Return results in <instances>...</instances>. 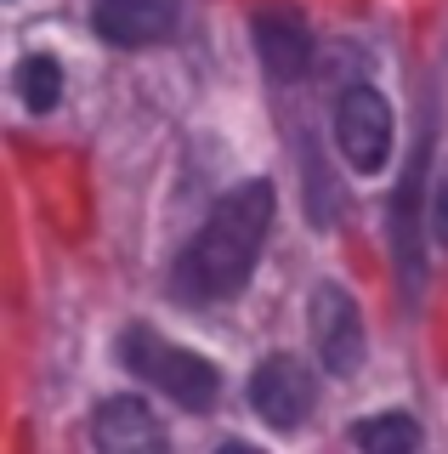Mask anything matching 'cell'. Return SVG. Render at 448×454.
Here are the masks:
<instances>
[{
	"mask_svg": "<svg viewBox=\"0 0 448 454\" xmlns=\"http://www.w3.org/2000/svg\"><path fill=\"white\" fill-rule=\"evenodd\" d=\"M313 340H318V358H324L329 375H352L363 364V318L352 307V295L341 284H318L313 295Z\"/></svg>",
	"mask_w": 448,
	"mask_h": 454,
	"instance_id": "cell-4",
	"label": "cell"
},
{
	"mask_svg": "<svg viewBox=\"0 0 448 454\" xmlns=\"http://www.w3.org/2000/svg\"><path fill=\"white\" fill-rule=\"evenodd\" d=\"M216 454H261V449H250V443H221Z\"/></svg>",
	"mask_w": 448,
	"mask_h": 454,
	"instance_id": "cell-13",
	"label": "cell"
},
{
	"mask_svg": "<svg viewBox=\"0 0 448 454\" xmlns=\"http://www.w3.org/2000/svg\"><path fill=\"white\" fill-rule=\"evenodd\" d=\"M182 0H97V28L114 46H153L176 28Z\"/></svg>",
	"mask_w": 448,
	"mask_h": 454,
	"instance_id": "cell-8",
	"label": "cell"
},
{
	"mask_svg": "<svg viewBox=\"0 0 448 454\" xmlns=\"http://www.w3.org/2000/svg\"><path fill=\"white\" fill-rule=\"evenodd\" d=\"M431 222H437V239L448 245V170H443V182H437V199H431Z\"/></svg>",
	"mask_w": 448,
	"mask_h": 454,
	"instance_id": "cell-12",
	"label": "cell"
},
{
	"mask_svg": "<svg viewBox=\"0 0 448 454\" xmlns=\"http://www.w3.org/2000/svg\"><path fill=\"white\" fill-rule=\"evenodd\" d=\"M352 443L363 454H426V437L409 415H375L352 432Z\"/></svg>",
	"mask_w": 448,
	"mask_h": 454,
	"instance_id": "cell-10",
	"label": "cell"
},
{
	"mask_svg": "<svg viewBox=\"0 0 448 454\" xmlns=\"http://www.w3.org/2000/svg\"><path fill=\"white\" fill-rule=\"evenodd\" d=\"M256 51L273 80H301L313 68V35H306L301 12L290 6H261L256 12Z\"/></svg>",
	"mask_w": 448,
	"mask_h": 454,
	"instance_id": "cell-6",
	"label": "cell"
},
{
	"mask_svg": "<svg viewBox=\"0 0 448 454\" xmlns=\"http://www.w3.org/2000/svg\"><path fill=\"white\" fill-rule=\"evenodd\" d=\"M18 91H23V108H29V114H46L63 97V68L51 63V57H23Z\"/></svg>",
	"mask_w": 448,
	"mask_h": 454,
	"instance_id": "cell-11",
	"label": "cell"
},
{
	"mask_svg": "<svg viewBox=\"0 0 448 454\" xmlns=\"http://www.w3.org/2000/svg\"><path fill=\"white\" fill-rule=\"evenodd\" d=\"M420 182H426V142L414 148L409 176H403V188H398V216H391L398 255H403V273H409V278H420V239H414V222H420Z\"/></svg>",
	"mask_w": 448,
	"mask_h": 454,
	"instance_id": "cell-9",
	"label": "cell"
},
{
	"mask_svg": "<svg viewBox=\"0 0 448 454\" xmlns=\"http://www.w3.org/2000/svg\"><path fill=\"white\" fill-rule=\"evenodd\" d=\"M273 227V188L267 182H244L221 199L205 216V227L193 233V245L182 250L176 262V295L193 307L228 301V295L244 290L250 267L261 255V239Z\"/></svg>",
	"mask_w": 448,
	"mask_h": 454,
	"instance_id": "cell-1",
	"label": "cell"
},
{
	"mask_svg": "<svg viewBox=\"0 0 448 454\" xmlns=\"http://www.w3.org/2000/svg\"><path fill=\"white\" fill-rule=\"evenodd\" d=\"M250 403H256V415L267 426L290 432V426H301L306 409H313V375H306L296 358H267L250 375Z\"/></svg>",
	"mask_w": 448,
	"mask_h": 454,
	"instance_id": "cell-5",
	"label": "cell"
},
{
	"mask_svg": "<svg viewBox=\"0 0 448 454\" xmlns=\"http://www.w3.org/2000/svg\"><path fill=\"white\" fill-rule=\"evenodd\" d=\"M120 358H125L131 375H143L148 387H159L165 397H176L182 409H210L216 392H221L216 369H210L199 352L171 347V340H165L159 330H148V324H136V330L120 335Z\"/></svg>",
	"mask_w": 448,
	"mask_h": 454,
	"instance_id": "cell-2",
	"label": "cell"
},
{
	"mask_svg": "<svg viewBox=\"0 0 448 454\" xmlns=\"http://www.w3.org/2000/svg\"><path fill=\"white\" fill-rule=\"evenodd\" d=\"M97 449L103 454H171L165 449V426L136 397H108L97 409Z\"/></svg>",
	"mask_w": 448,
	"mask_h": 454,
	"instance_id": "cell-7",
	"label": "cell"
},
{
	"mask_svg": "<svg viewBox=\"0 0 448 454\" xmlns=\"http://www.w3.org/2000/svg\"><path fill=\"white\" fill-rule=\"evenodd\" d=\"M335 137H341V153L358 170H381L391 153V108L375 85H352V91L335 103Z\"/></svg>",
	"mask_w": 448,
	"mask_h": 454,
	"instance_id": "cell-3",
	"label": "cell"
}]
</instances>
